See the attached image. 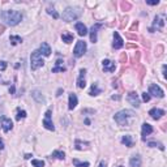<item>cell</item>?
<instances>
[{"mask_svg": "<svg viewBox=\"0 0 167 167\" xmlns=\"http://www.w3.org/2000/svg\"><path fill=\"white\" fill-rule=\"evenodd\" d=\"M81 16V9L77 7H68L63 12V20L65 22H71V21L77 20Z\"/></svg>", "mask_w": 167, "mask_h": 167, "instance_id": "3", "label": "cell"}, {"mask_svg": "<svg viewBox=\"0 0 167 167\" xmlns=\"http://www.w3.org/2000/svg\"><path fill=\"white\" fill-rule=\"evenodd\" d=\"M26 118V111L25 110H21V108H17V115H16V119L21 120V119H25Z\"/></svg>", "mask_w": 167, "mask_h": 167, "instance_id": "29", "label": "cell"}, {"mask_svg": "<svg viewBox=\"0 0 167 167\" xmlns=\"http://www.w3.org/2000/svg\"><path fill=\"white\" fill-rule=\"evenodd\" d=\"M121 144L125 145L127 148H132L133 146V140H132V136L130 135H125L121 137Z\"/></svg>", "mask_w": 167, "mask_h": 167, "instance_id": "22", "label": "cell"}, {"mask_svg": "<svg viewBox=\"0 0 167 167\" xmlns=\"http://www.w3.org/2000/svg\"><path fill=\"white\" fill-rule=\"evenodd\" d=\"M149 115H150L151 118H153L154 120H159L161 118L165 115V111L163 110H161V108H157V107H154V108H151L150 111H149Z\"/></svg>", "mask_w": 167, "mask_h": 167, "instance_id": "11", "label": "cell"}, {"mask_svg": "<svg viewBox=\"0 0 167 167\" xmlns=\"http://www.w3.org/2000/svg\"><path fill=\"white\" fill-rule=\"evenodd\" d=\"M129 165H130V167H141V157H140L138 154H136V156L130 157Z\"/></svg>", "mask_w": 167, "mask_h": 167, "instance_id": "21", "label": "cell"}, {"mask_svg": "<svg viewBox=\"0 0 167 167\" xmlns=\"http://www.w3.org/2000/svg\"><path fill=\"white\" fill-rule=\"evenodd\" d=\"M146 4H149V5H157V4H159V0H146Z\"/></svg>", "mask_w": 167, "mask_h": 167, "instance_id": "35", "label": "cell"}, {"mask_svg": "<svg viewBox=\"0 0 167 167\" xmlns=\"http://www.w3.org/2000/svg\"><path fill=\"white\" fill-rule=\"evenodd\" d=\"M47 13L51 14L54 19H59V14H57V12L54 9V8H47Z\"/></svg>", "mask_w": 167, "mask_h": 167, "instance_id": "32", "label": "cell"}, {"mask_svg": "<svg viewBox=\"0 0 167 167\" xmlns=\"http://www.w3.org/2000/svg\"><path fill=\"white\" fill-rule=\"evenodd\" d=\"M149 94L157 97V98H163V95H165L163 90L161 89L158 85H150V87H149Z\"/></svg>", "mask_w": 167, "mask_h": 167, "instance_id": "8", "label": "cell"}, {"mask_svg": "<svg viewBox=\"0 0 167 167\" xmlns=\"http://www.w3.org/2000/svg\"><path fill=\"white\" fill-rule=\"evenodd\" d=\"M98 167H106V162H105V161H102V162L99 163V166H98Z\"/></svg>", "mask_w": 167, "mask_h": 167, "instance_id": "39", "label": "cell"}, {"mask_svg": "<svg viewBox=\"0 0 167 167\" xmlns=\"http://www.w3.org/2000/svg\"><path fill=\"white\" fill-rule=\"evenodd\" d=\"M119 167H123V166H119Z\"/></svg>", "mask_w": 167, "mask_h": 167, "instance_id": "43", "label": "cell"}, {"mask_svg": "<svg viewBox=\"0 0 167 167\" xmlns=\"http://www.w3.org/2000/svg\"><path fill=\"white\" fill-rule=\"evenodd\" d=\"M32 165L34 167H43L44 162L43 161H39V159H32Z\"/></svg>", "mask_w": 167, "mask_h": 167, "instance_id": "31", "label": "cell"}, {"mask_svg": "<svg viewBox=\"0 0 167 167\" xmlns=\"http://www.w3.org/2000/svg\"><path fill=\"white\" fill-rule=\"evenodd\" d=\"M52 72L56 73V72H65V68L63 67V60L62 59H57L56 60V67L52 68Z\"/></svg>", "mask_w": 167, "mask_h": 167, "instance_id": "24", "label": "cell"}, {"mask_svg": "<svg viewBox=\"0 0 167 167\" xmlns=\"http://www.w3.org/2000/svg\"><path fill=\"white\" fill-rule=\"evenodd\" d=\"M73 165L76 167H89V162H80L78 159H73Z\"/></svg>", "mask_w": 167, "mask_h": 167, "instance_id": "30", "label": "cell"}, {"mask_svg": "<svg viewBox=\"0 0 167 167\" xmlns=\"http://www.w3.org/2000/svg\"><path fill=\"white\" fill-rule=\"evenodd\" d=\"M123 46H124L123 38H121L120 35H119V33L115 32V33H114V43H112V47L116 48V50H119V48H121Z\"/></svg>", "mask_w": 167, "mask_h": 167, "instance_id": "10", "label": "cell"}, {"mask_svg": "<svg viewBox=\"0 0 167 167\" xmlns=\"http://www.w3.org/2000/svg\"><path fill=\"white\" fill-rule=\"evenodd\" d=\"M85 124H87V125H89V124H90V120H89V119H85Z\"/></svg>", "mask_w": 167, "mask_h": 167, "instance_id": "41", "label": "cell"}, {"mask_svg": "<svg viewBox=\"0 0 167 167\" xmlns=\"http://www.w3.org/2000/svg\"><path fill=\"white\" fill-rule=\"evenodd\" d=\"M43 127L48 130H55V127H54L52 121H51V110L46 111V115H44V119H43Z\"/></svg>", "mask_w": 167, "mask_h": 167, "instance_id": "7", "label": "cell"}, {"mask_svg": "<svg viewBox=\"0 0 167 167\" xmlns=\"http://www.w3.org/2000/svg\"><path fill=\"white\" fill-rule=\"evenodd\" d=\"M101 92H102V90L98 87V84H93V85H92V87H90L89 95H92V97L98 95V94H101Z\"/></svg>", "mask_w": 167, "mask_h": 167, "instance_id": "25", "label": "cell"}, {"mask_svg": "<svg viewBox=\"0 0 167 167\" xmlns=\"http://www.w3.org/2000/svg\"><path fill=\"white\" fill-rule=\"evenodd\" d=\"M85 52H86V42L85 41H78L77 43H76V47L73 50V55L76 57H81Z\"/></svg>", "mask_w": 167, "mask_h": 167, "instance_id": "6", "label": "cell"}, {"mask_svg": "<svg viewBox=\"0 0 167 167\" xmlns=\"http://www.w3.org/2000/svg\"><path fill=\"white\" fill-rule=\"evenodd\" d=\"M162 71H163V77H166V65L162 67Z\"/></svg>", "mask_w": 167, "mask_h": 167, "instance_id": "38", "label": "cell"}, {"mask_svg": "<svg viewBox=\"0 0 167 167\" xmlns=\"http://www.w3.org/2000/svg\"><path fill=\"white\" fill-rule=\"evenodd\" d=\"M0 20L8 26H16L22 21V13L14 9H7L0 13Z\"/></svg>", "mask_w": 167, "mask_h": 167, "instance_id": "1", "label": "cell"}, {"mask_svg": "<svg viewBox=\"0 0 167 167\" xmlns=\"http://www.w3.org/2000/svg\"><path fill=\"white\" fill-rule=\"evenodd\" d=\"M9 41L13 46H16V44H19V43H22V38L19 37V35H11Z\"/></svg>", "mask_w": 167, "mask_h": 167, "instance_id": "27", "label": "cell"}, {"mask_svg": "<svg viewBox=\"0 0 167 167\" xmlns=\"http://www.w3.org/2000/svg\"><path fill=\"white\" fill-rule=\"evenodd\" d=\"M77 103H78L77 95H76L75 93H71V94H69V105H68V108H69V110H73V108H76Z\"/></svg>", "mask_w": 167, "mask_h": 167, "instance_id": "19", "label": "cell"}, {"mask_svg": "<svg viewBox=\"0 0 167 167\" xmlns=\"http://www.w3.org/2000/svg\"><path fill=\"white\" fill-rule=\"evenodd\" d=\"M32 97L34 98L35 102H38V103H46V98L43 97V94L39 92V90H37V89L32 92Z\"/></svg>", "mask_w": 167, "mask_h": 167, "instance_id": "15", "label": "cell"}, {"mask_svg": "<svg viewBox=\"0 0 167 167\" xmlns=\"http://www.w3.org/2000/svg\"><path fill=\"white\" fill-rule=\"evenodd\" d=\"M127 99H128V102L132 106H135V107H138V106H140V98H138V95L135 92H130L128 94V97H127Z\"/></svg>", "mask_w": 167, "mask_h": 167, "instance_id": "12", "label": "cell"}, {"mask_svg": "<svg viewBox=\"0 0 167 167\" xmlns=\"http://www.w3.org/2000/svg\"><path fill=\"white\" fill-rule=\"evenodd\" d=\"M39 52H41L43 56H50L51 55V47L48 46V43L43 42V43L39 46Z\"/></svg>", "mask_w": 167, "mask_h": 167, "instance_id": "17", "label": "cell"}, {"mask_svg": "<svg viewBox=\"0 0 167 167\" xmlns=\"http://www.w3.org/2000/svg\"><path fill=\"white\" fill-rule=\"evenodd\" d=\"M1 127H3V130H4V132H9V130L13 128V123H12L11 119L4 118V119L1 120Z\"/></svg>", "mask_w": 167, "mask_h": 167, "instance_id": "18", "label": "cell"}, {"mask_svg": "<svg viewBox=\"0 0 167 167\" xmlns=\"http://www.w3.org/2000/svg\"><path fill=\"white\" fill-rule=\"evenodd\" d=\"M165 24H166V14L165 13H159L154 17L153 26L157 28V30H162L165 28Z\"/></svg>", "mask_w": 167, "mask_h": 167, "instance_id": "5", "label": "cell"}, {"mask_svg": "<svg viewBox=\"0 0 167 167\" xmlns=\"http://www.w3.org/2000/svg\"><path fill=\"white\" fill-rule=\"evenodd\" d=\"M30 64H32L33 71H37L38 68H41V67L44 64L43 59H42V54L39 52V50H35L32 52V56H30Z\"/></svg>", "mask_w": 167, "mask_h": 167, "instance_id": "4", "label": "cell"}, {"mask_svg": "<svg viewBox=\"0 0 167 167\" xmlns=\"http://www.w3.org/2000/svg\"><path fill=\"white\" fill-rule=\"evenodd\" d=\"M102 26V24H95V25L92 26V29H90V41L93 42V43H95L97 42V33H98V29Z\"/></svg>", "mask_w": 167, "mask_h": 167, "instance_id": "16", "label": "cell"}, {"mask_svg": "<svg viewBox=\"0 0 167 167\" xmlns=\"http://www.w3.org/2000/svg\"><path fill=\"white\" fill-rule=\"evenodd\" d=\"M62 39H63V42H65V43H71V42L73 41V34H71V33H63Z\"/></svg>", "mask_w": 167, "mask_h": 167, "instance_id": "26", "label": "cell"}, {"mask_svg": "<svg viewBox=\"0 0 167 167\" xmlns=\"http://www.w3.org/2000/svg\"><path fill=\"white\" fill-rule=\"evenodd\" d=\"M30 157H33V156H30V154H26V156H25V158H26V159H29Z\"/></svg>", "mask_w": 167, "mask_h": 167, "instance_id": "42", "label": "cell"}, {"mask_svg": "<svg viewBox=\"0 0 167 167\" xmlns=\"http://www.w3.org/2000/svg\"><path fill=\"white\" fill-rule=\"evenodd\" d=\"M135 118V112L130 110H121L119 112H116L114 116L115 121H116L119 125L124 127V125H129L132 119Z\"/></svg>", "mask_w": 167, "mask_h": 167, "instance_id": "2", "label": "cell"}, {"mask_svg": "<svg viewBox=\"0 0 167 167\" xmlns=\"http://www.w3.org/2000/svg\"><path fill=\"white\" fill-rule=\"evenodd\" d=\"M9 93H11V94L14 93V86H11V87H9Z\"/></svg>", "mask_w": 167, "mask_h": 167, "instance_id": "40", "label": "cell"}, {"mask_svg": "<svg viewBox=\"0 0 167 167\" xmlns=\"http://www.w3.org/2000/svg\"><path fill=\"white\" fill-rule=\"evenodd\" d=\"M85 76H86V69H80V76L77 78V87L78 89H84L86 86V80H85Z\"/></svg>", "mask_w": 167, "mask_h": 167, "instance_id": "9", "label": "cell"}, {"mask_svg": "<svg viewBox=\"0 0 167 167\" xmlns=\"http://www.w3.org/2000/svg\"><path fill=\"white\" fill-rule=\"evenodd\" d=\"M142 101H144V102H149V101H150V94H149V93H144V94H142Z\"/></svg>", "mask_w": 167, "mask_h": 167, "instance_id": "34", "label": "cell"}, {"mask_svg": "<svg viewBox=\"0 0 167 167\" xmlns=\"http://www.w3.org/2000/svg\"><path fill=\"white\" fill-rule=\"evenodd\" d=\"M0 68L4 71V69L7 68V63H5V62H0Z\"/></svg>", "mask_w": 167, "mask_h": 167, "instance_id": "36", "label": "cell"}, {"mask_svg": "<svg viewBox=\"0 0 167 167\" xmlns=\"http://www.w3.org/2000/svg\"><path fill=\"white\" fill-rule=\"evenodd\" d=\"M141 133H142V140H146V136L151 135L153 133V127L150 125L149 123H144L142 124V129H141Z\"/></svg>", "mask_w": 167, "mask_h": 167, "instance_id": "14", "label": "cell"}, {"mask_svg": "<svg viewBox=\"0 0 167 167\" xmlns=\"http://www.w3.org/2000/svg\"><path fill=\"white\" fill-rule=\"evenodd\" d=\"M76 30H77V33H78L80 37H85V35L87 34V29H86V26H85L82 22H77V24H76Z\"/></svg>", "mask_w": 167, "mask_h": 167, "instance_id": "20", "label": "cell"}, {"mask_svg": "<svg viewBox=\"0 0 167 167\" xmlns=\"http://www.w3.org/2000/svg\"><path fill=\"white\" fill-rule=\"evenodd\" d=\"M51 157H54V158H56V159H64L65 158V154H64V151H60V150H55L52 153V156Z\"/></svg>", "mask_w": 167, "mask_h": 167, "instance_id": "28", "label": "cell"}, {"mask_svg": "<svg viewBox=\"0 0 167 167\" xmlns=\"http://www.w3.org/2000/svg\"><path fill=\"white\" fill-rule=\"evenodd\" d=\"M149 146H150V148H159L161 149V150H165V146H163V145L162 144H159V142H149Z\"/></svg>", "mask_w": 167, "mask_h": 167, "instance_id": "33", "label": "cell"}, {"mask_svg": "<svg viewBox=\"0 0 167 167\" xmlns=\"http://www.w3.org/2000/svg\"><path fill=\"white\" fill-rule=\"evenodd\" d=\"M89 148V142H82L80 140H76L75 141V149L76 150H84V149Z\"/></svg>", "mask_w": 167, "mask_h": 167, "instance_id": "23", "label": "cell"}, {"mask_svg": "<svg viewBox=\"0 0 167 167\" xmlns=\"http://www.w3.org/2000/svg\"><path fill=\"white\" fill-rule=\"evenodd\" d=\"M4 149V142H3V140H0V150H3Z\"/></svg>", "mask_w": 167, "mask_h": 167, "instance_id": "37", "label": "cell"}, {"mask_svg": "<svg viewBox=\"0 0 167 167\" xmlns=\"http://www.w3.org/2000/svg\"><path fill=\"white\" fill-rule=\"evenodd\" d=\"M102 67H103V71L105 72H114L115 71V63L114 62H111V60H108V59H105L102 62Z\"/></svg>", "mask_w": 167, "mask_h": 167, "instance_id": "13", "label": "cell"}]
</instances>
